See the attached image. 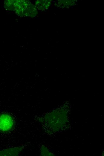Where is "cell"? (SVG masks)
<instances>
[{
  "label": "cell",
  "instance_id": "obj_1",
  "mask_svg": "<svg viewBox=\"0 0 104 156\" xmlns=\"http://www.w3.org/2000/svg\"><path fill=\"white\" fill-rule=\"evenodd\" d=\"M13 10L21 16H35L37 13L35 6L29 1L25 0H14Z\"/></svg>",
  "mask_w": 104,
  "mask_h": 156
},
{
  "label": "cell",
  "instance_id": "obj_2",
  "mask_svg": "<svg viewBox=\"0 0 104 156\" xmlns=\"http://www.w3.org/2000/svg\"><path fill=\"white\" fill-rule=\"evenodd\" d=\"M14 121L13 117L8 113L0 115V131L7 132L11 130L14 126Z\"/></svg>",
  "mask_w": 104,
  "mask_h": 156
},
{
  "label": "cell",
  "instance_id": "obj_3",
  "mask_svg": "<svg viewBox=\"0 0 104 156\" xmlns=\"http://www.w3.org/2000/svg\"><path fill=\"white\" fill-rule=\"evenodd\" d=\"M51 4L49 0H38L35 3V6L36 9L43 10L48 9Z\"/></svg>",
  "mask_w": 104,
  "mask_h": 156
},
{
  "label": "cell",
  "instance_id": "obj_4",
  "mask_svg": "<svg viewBox=\"0 0 104 156\" xmlns=\"http://www.w3.org/2000/svg\"><path fill=\"white\" fill-rule=\"evenodd\" d=\"M14 4V0H6L4 2V7L8 10H13Z\"/></svg>",
  "mask_w": 104,
  "mask_h": 156
}]
</instances>
